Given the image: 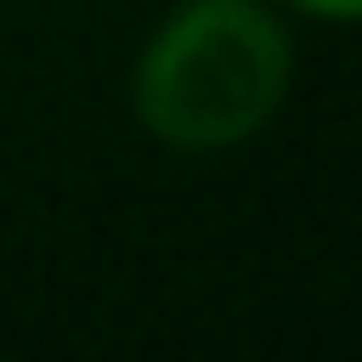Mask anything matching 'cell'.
I'll return each mask as SVG.
<instances>
[{
	"label": "cell",
	"instance_id": "1",
	"mask_svg": "<svg viewBox=\"0 0 362 362\" xmlns=\"http://www.w3.org/2000/svg\"><path fill=\"white\" fill-rule=\"evenodd\" d=\"M293 76L286 25L261 0H191L134 70L140 121L178 153H216L267 127Z\"/></svg>",
	"mask_w": 362,
	"mask_h": 362
},
{
	"label": "cell",
	"instance_id": "2",
	"mask_svg": "<svg viewBox=\"0 0 362 362\" xmlns=\"http://www.w3.org/2000/svg\"><path fill=\"white\" fill-rule=\"evenodd\" d=\"M293 6H305L318 19H362V0H293Z\"/></svg>",
	"mask_w": 362,
	"mask_h": 362
}]
</instances>
